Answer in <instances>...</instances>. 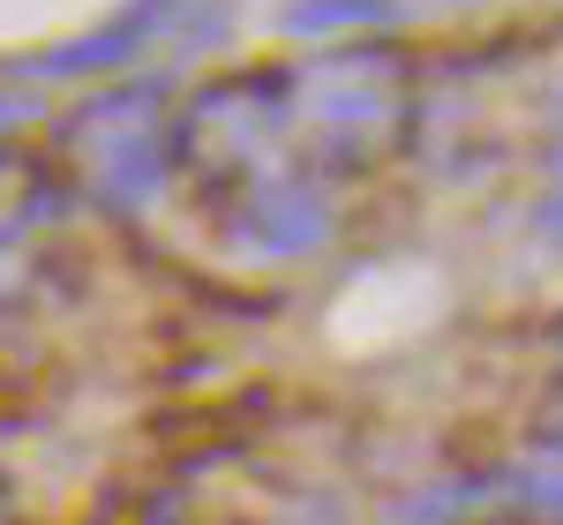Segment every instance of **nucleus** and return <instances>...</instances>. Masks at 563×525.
<instances>
[{
	"mask_svg": "<svg viewBox=\"0 0 563 525\" xmlns=\"http://www.w3.org/2000/svg\"><path fill=\"white\" fill-rule=\"evenodd\" d=\"M286 90L301 98L323 129V150L361 174L376 166L390 143L406 135V113H413V68L390 53V45H346V53H323L286 76Z\"/></svg>",
	"mask_w": 563,
	"mask_h": 525,
	"instance_id": "nucleus-1",
	"label": "nucleus"
},
{
	"mask_svg": "<svg viewBox=\"0 0 563 525\" xmlns=\"http://www.w3.org/2000/svg\"><path fill=\"white\" fill-rule=\"evenodd\" d=\"M158 105H166L158 83H129V90H106V98H84L60 121V158L121 211L151 203L174 174V135H166Z\"/></svg>",
	"mask_w": 563,
	"mask_h": 525,
	"instance_id": "nucleus-2",
	"label": "nucleus"
},
{
	"mask_svg": "<svg viewBox=\"0 0 563 525\" xmlns=\"http://www.w3.org/2000/svg\"><path fill=\"white\" fill-rule=\"evenodd\" d=\"M278 90H286L278 68L196 90L188 113L174 121V158L196 166V174H218V180H249L256 174V150L278 135Z\"/></svg>",
	"mask_w": 563,
	"mask_h": 525,
	"instance_id": "nucleus-3",
	"label": "nucleus"
},
{
	"mask_svg": "<svg viewBox=\"0 0 563 525\" xmlns=\"http://www.w3.org/2000/svg\"><path fill=\"white\" fill-rule=\"evenodd\" d=\"M331 196L308 174H249L233 180V233H249V248L263 256H308L331 241Z\"/></svg>",
	"mask_w": 563,
	"mask_h": 525,
	"instance_id": "nucleus-4",
	"label": "nucleus"
},
{
	"mask_svg": "<svg viewBox=\"0 0 563 525\" xmlns=\"http://www.w3.org/2000/svg\"><path fill=\"white\" fill-rule=\"evenodd\" d=\"M166 15H174V0H135L129 15H113L106 31H90V38L60 45V53H45V60H31V76H90V68H121V60L143 53V38H158Z\"/></svg>",
	"mask_w": 563,
	"mask_h": 525,
	"instance_id": "nucleus-5",
	"label": "nucleus"
},
{
	"mask_svg": "<svg viewBox=\"0 0 563 525\" xmlns=\"http://www.w3.org/2000/svg\"><path fill=\"white\" fill-rule=\"evenodd\" d=\"M361 23H398V0H294V8H286V31H294V38L361 31Z\"/></svg>",
	"mask_w": 563,
	"mask_h": 525,
	"instance_id": "nucleus-6",
	"label": "nucleus"
},
{
	"mask_svg": "<svg viewBox=\"0 0 563 525\" xmlns=\"http://www.w3.org/2000/svg\"><path fill=\"white\" fill-rule=\"evenodd\" d=\"M249 436V421H233V405H188L180 421H166V443L174 450H218V443Z\"/></svg>",
	"mask_w": 563,
	"mask_h": 525,
	"instance_id": "nucleus-7",
	"label": "nucleus"
}]
</instances>
